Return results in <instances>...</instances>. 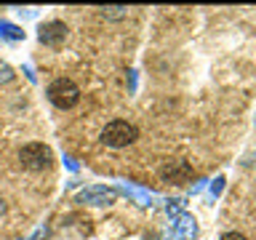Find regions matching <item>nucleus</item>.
Segmentation results:
<instances>
[{"mask_svg": "<svg viewBox=\"0 0 256 240\" xmlns=\"http://www.w3.org/2000/svg\"><path fill=\"white\" fill-rule=\"evenodd\" d=\"M136 139H139V128L134 123H128V120H110V123L102 128V136H99V142L110 150L131 147Z\"/></svg>", "mask_w": 256, "mask_h": 240, "instance_id": "nucleus-1", "label": "nucleus"}, {"mask_svg": "<svg viewBox=\"0 0 256 240\" xmlns=\"http://www.w3.org/2000/svg\"><path fill=\"white\" fill-rule=\"evenodd\" d=\"M19 163L22 168H27V171H48V168L54 166V152L48 144H40V142H30L24 144L19 150Z\"/></svg>", "mask_w": 256, "mask_h": 240, "instance_id": "nucleus-2", "label": "nucleus"}, {"mask_svg": "<svg viewBox=\"0 0 256 240\" xmlns=\"http://www.w3.org/2000/svg\"><path fill=\"white\" fill-rule=\"evenodd\" d=\"M46 96H48V102H51L54 107L72 110L80 102V88H78L75 80H70V78H56L54 83L46 88Z\"/></svg>", "mask_w": 256, "mask_h": 240, "instance_id": "nucleus-3", "label": "nucleus"}, {"mask_svg": "<svg viewBox=\"0 0 256 240\" xmlns=\"http://www.w3.org/2000/svg\"><path fill=\"white\" fill-rule=\"evenodd\" d=\"M192 176H195V171L187 160H166V166H160V179L168 184H184Z\"/></svg>", "mask_w": 256, "mask_h": 240, "instance_id": "nucleus-4", "label": "nucleus"}, {"mask_svg": "<svg viewBox=\"0 0 256 240\" xmlns=\"http://www.w3.org/2000/svg\"><path fill=\"white\" fill-rule=\"evenodd\" d=\"M67 24L59 22V19H54V22H46V24H40V30H38V40L43 46H51V48H59L64 40H67Z\"/></svg>", "mask_w": 256, "mask_h": 240, "instance_id": "nucleus-5", "label": "nucleus"}, {"mask_svg": "<svg viewBox=\"0 0 256 240\" xmlns=\"http://www.w3.org/2000/svg\"><path fill=\"white\" fill-rule=\"evenodd\" d=\"M118 200V190H110V187H86L83 192L78 195V203H88V206H110Z\"/></svg>", "mask_w": 256, "mask_h": 240, "instance_id": "nucleus-6", "label": "nucleus"}, {"mask_svg": "<svg viewBox=\"0 0 256 240\" xmlns=\"http://www.w3.org/2000/svg\"><path fill=\"white\" fill-rule=\"evenodd\" d=\"M176 235H179L182 240H195L198 238V224L190 214L176 216Z\"/></svg>", "mask_w": 256, "mask_h": 240, "instance_id": "nucleus-7", "label": "nucleus"}, {"mask_svg": "<svg viewBox=\"0 0 256 240\" xmlns=\"http://www.w3.org/2000/svg\"><path fill=\"white\" fill-rule=\"evenodd\" d=\"M126 192H128V195H134L142 206H152V200H155V195H152V192L139 190V187H131V184H126Z\"/></svg>", "mask_w": 256, "mask_h": 240, "instance_id": "nucleus-8", "label": "nucleus"}, {"mask_svg": "<svg viewBox=\"0 0 256 240\" xmlns=\"http://www.w3.org/2000/svg\"><path fill=\"white\" fill-rule=\"evenodd\" d=\"M99 11H102L104 19H123V16L128 14V8L126 6H104V8H99Z\"/></svg>", "mask_w": 256, "mask_h": 240, "instance_id": "nucleus-9", "label": "nucleus"}, {"mask_svg": "<svg viewBox=\"0 0 256 240\" xmlns=\"http://www.w3.org/2000/svg\"><path fill=\"white\" fill-rule=\"evenodd\" d=\"M16 78V72L11 64H6V62H0V86H6V83H11V80Z\"/></svg>", "mask_w": 256, "mask_h": 240, "instance_id": "nucleus-10", "label": "nucleus"}, {"mask_svg": "<svg viewBox=\"0 0 256 240\" xmlns=\"http://www.w3.org/2000/svg\"><path fill=\"white\" fill-rule=\"evenodd\" d=\"M182 208H184V200L182 198H174V200H168V206H166V211H168V216H182Z\"/></svg>", "mask_w": 256, "mask_h": 240, "instance_id": "nucleus-11", "label": "nucleus"}, {"mask_svg": "<svg viewBox=\"0 0 256 240\" xmlns=\"http://www.w3.org/2000/svg\"><path fill=\"white\" fill-rule=\"evenodd\" d=\"M222 190H224V176H216L214 184H211V195H214V198H219V195H222Z\"/></svg>", "mask_w": 256, "mask_h": 240, "instance_id": "nucleus-12", "label": "nucleus"}, {"mask_svg": "<svg viewBox=\"0 0 256 240\" xmlns=\"http://www.w3.org/2000/svg\"><path fill=\"white\" fill-rule=\"evenodd\" d=\"M219 240H248L246 235H240V232H224Z\"/></svg>", "mask_w": 256, "mask_h": 240, "instance_id": "nucleus-13", "label": "nucleus"}, {"mask_svg": "<svg viewBox=\"0 0 256 240\" xmlns=\"http://www.w3.org/2000/svg\"><path fill=\"white\" fill-rule=\"evenodd\" d=\"M46 235H48V230H46V227H40V230H38V232H35V235H32L30 240H43Z\"/></svg>", "mask_w": 256, "mask_h": 240, "instance_id": "nucleus-14", "label": "nucleus"}, {"mask_svg": "<svg viewBox=\"0 0 256 240\" xmlns=\"http://www.w3.org/2000/svg\"><path fill=\"white\" fill-rule=\"evenodd\" d=\"M206 187V179H200L198 184H195V187H192V192H200V190H203Z\"/></svg>", "mask_w": 256, "mask_h": 240, "instance_id": "nucleus-15", "label": "nucleus"}, {"mask_svg": "<svg viewBox=\"0 0 256 240\" xmlns=\"http://www.w3.org/2000/svg\"><path fill=\"white\" fill-rule=\"evenodd\" d=\"M3 214H6V200L0 198V216H3Z\"/></svg>", "mask_w": 256, "mask_h": 240, "instance_id": "nucleus-16", "label": "nucleus"}]
</instances>
